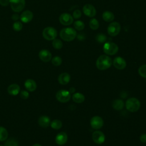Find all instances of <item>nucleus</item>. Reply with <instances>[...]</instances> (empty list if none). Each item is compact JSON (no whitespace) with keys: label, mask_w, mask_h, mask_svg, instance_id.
I'll list each match as a JSON object with an SVG mask.
<instances>
[{"label":"nucleus","mask_w":146,"mask_h":146,"mask_svg":"<svg viewBox=\"0 0 146 146\" xmlns=\"http://www.w3.org/2000/svg\"><path fill=\"white\" fill-rule=\"evenodd\" d=\"M112 65V60L106 55H102L98 57L96 61V66L99 70H106Z\"/></svg>","instance_id":"1"},{"label":"nucleus","mask_w":146,"mask_h":146,"mask_svg":"<svg viewBox=\"0 0 146 146\" xmlns=\"http://www.w3.org/2000/svg\"><path fill=\"white\" fill-rule=\"evenodd\" d=\"M60 36L63 40L70 42L76 38V32L74 29L71 27L63 28L60 31Z\"/></svg>","instance_id":"2"},{"label":"nucleus","mask_w":146,"mask_h":146,"mask_svg":"<svg viewBox=\"0 0 146 146\" xmlns=\"http://www.w3.org/2000/svg\"><path fill=\"white\" fill-rule=\"evenodd\" d=\"M125 107L129 112H136L140 107V102L136 98H130L125 102Z\"/></svg>","instance_id":"3"},{"label":"nucleus","mask_w":146,"mask_h":146,"mask_svg":"<svg viewBox=\"0 0 146 146\" xmlns=\"http://www.w3.org/2000/svg\"><path fill=\"white\" fill-rule=\"evenodd\" d=\"M103 49L104 53L107 55H113L117 52L119 47L115 43L108 42L104 43Z\"/></svg>","instance_id":"4"},{"label":"nucleus","mask_w":146,"mask_h":146,"mask_svg":"<svg viewBox=\"0 0 146 146\" xmlns=\"http://www.w3.org/2000/svg\"><path fill=\"white\" fill-rule=\"evenodd\" d=\"M42 35L45 39L53 40L57 36V31L52 27H47L43 30Z\"/></svg>","instance_id":"5"},{"label":"nucleus","mask_w":146,"mask_h":146,"mask_svg":"<svg viewBox=\"0 0 146 146\" xmlns=\"http://www.w3.org/2000/svg\"><path fill=\"white\" fill-rule=\"evenodd\" d=\"M121 30V26L117 22L111 23L107 27L108 34L111 36H115L119 34Z\"/></svg>","instance_id":"6"},{"label":"nucleus","mask_w":146,"mask_h":146,"mask_svg":"<svg viewBox=\"0 0 146 146\" xmlns=\"http://www.w3.org/2000/svg\"><path fill=\"white\" fill-rule=\"evenodd\" d=\"M56 98L61 103H66L70 100L71 94L67 90H60L56 92Z\"/></svg>","instance_id":"7"},{"label":"nucleus","mask_w":146,"mask_h":146,"mask_svg":"<svg viewBox=\"0 0 146 146\" xmlns=\"http://www.w3.org/2000/svg\"><path fill=\"white\" fill-rule=\"evenodd\" d=\"M10 5L13 11L20 12L25 7V0H10Z\"/></svg>","instance_id":"8"},{"label":"nucleus","mask_w":146,"mask_h":146,"mask_svg":"<svg viewBox=\"0 0 146 146\" xmlns=\"http://www.w3.org/2000/svg\"><path fill=\"white\" fill-rule=\"evenodd\" d=\"M103 120L99 116H94L90 120L91 126L95 129H100L103 127Z\"/></svg>","instance_id":"9"},{"label":"nucleus","mask_w":146,"mask_h":146,"mask_svg":"<svg viewBox=\"0 0 146 146\" xmlns=\"http://www.w3.org/2000/svg\"><path fill=\"white\" fill-rule=\"evenodd\" d=\"M92 139L96 144H102L104 142L106 137L103 132L100 131H95L92 133Z\"/></svg>","instance_id":"10"},{"label":"nucleus","mask_w":146,"mask_h":146,"mask_svg":"<svg viewBox=\"0 0 146 146\" xmlns=\"http://www.w3.org/2000/svg\"><path fill=\"white\" fill-rule=\"evenodd\" d=\"M59 22L61 24L64 26L70 25L74 21V18L72 15L68 13H63L62 14L59 18Z\"/></svg>","instance_id":"11"},{"label":"nucleus","mask_w":146,"mask_h":146,"mask_svg":"<svg viewBox=\"0 0 146 146\" xmlns=\"http://www.w3.org/2000/svg\"><path fill=\"white\" fill-rule=\"evenodd\" d=\"M83 11L86 15L91 18L95 16L96 14V10L95 7L91 4L85 5L83 7Z\"/></svg>","instance_id":"12"},{"label":"nucleus","mask_w":146,"mask_h":146,"mask_svg":"<svg viewBox=\"0 0 146 146\" xmlns=\"http://www.w3.org/2000/svg\"><path fill=\"white\" fill-rule=\"evenodd\" d=\"M113 66L118 70H123L127 66L126 61L124 58L120 56L116 57L112 62Z\"/></svg>","instance_id":"13"},{"label":"nucleus","mask_w":146,"mask_h":146,"mask_svg":"<svg viewBox=\"0 0 146 146\" xmlns=\"http://www.w3.org/2000/svg\"><path fill=\"white\" fill-rule=\"evenodd\" d=\"M39 57L42 61L44 62H48L51 59L52 55L48 50L43 49L39 51Z\"/></svg>","instance_id":"14"},{"label":"nucleus","mask_w":146,"mask_h":146,"mask_svg":"<svg viewBox=\"0 0 146 146\" xmlns=\"http://www.w3.org/2000/svg\"><path fill=\"white\" fill-rule=\"evenodd\" d=\"M68 139V136L64 132H59L55 137V142L59 145H62L66 144Z\"/></svg>","instance_id":"15"},{"label":"nucleus","mask_w":146,"mask_h":146,"mask_svg":"<svg viewBox=\"0 0 146 146\" xmlns=\"http://www.w3.org/2000/svg\"><path fill=\"white\" fill-rule=\"evenodd\" d=\"M33 18V13L30 10H25L23 11L20 16L21 21L25 23L30 22Z\"/></svg>","instance_id":"16"},{"label":"nucleus","mask_w":146,"mask_h":146,"mask_svg":"<svg viewBox=\"0 0 146 146\" xmlns=\"http://www.w3.org/2000/svg\"><path fill=\"white\" fill-rule=\"evenodd\" d=\"M70 75L67 72H63L58 76V82L62 85H66L68 84L70 80Z\"/></svg>","instance_id":"17"},{"label":"nucleus","mask_w":146,"mask_h":146,"mask_svg":"<svg viewBox=\"0 0 146 146\" xmlns=\"http://www.w3.org/2000/svg\"><path fill=\"white\" fill-rule=\"evenodd\" d=\"M50 119L48 116L46 115H43L39 117L38 119L39 125L43 128H47L50 124Z\"/></svg>","instance_id":"18"},{"label":"nucleus","mask_w":146,"mask_h":146,"mask_svg":"<svg viewBox=\"0 0 146 146\" xmlns=\"http://www.w3.org/2000/svg\"><path fill=\"white\" fill-rule=\"evenodd\" d=\"M25 87L28 91L32 92L36 90V83L34 80L28 79L25 82Z\"/></svg>","instance_id":"19"},{"label":"nucleus","mask_w":146,"mask_h":146,"mask_svg":"<svg viewBox=\"0 0 146 146\" xmlns=\"http://www.w3.org/2000/svg\"><path fill=\"white\" fill-rule=\"evenodd\" d=\"M20 91V87L17 84H11L7 88L8 93L13 96L18 95Z\"/></svg>","instance_id":"20"},{"label":"nucleus","mask_w":146,"mask_h":146,"mask_svg":"<svg viewBox=\"0 0 146 146\" xmlns=\"http://www.w3.org/2000/svg\"><path fill=\"white\" fill-rule=\"evenodd\" d=\"M72 100L76 103H82L85 100L84 95L80 92H75L72 96Z\"/></svg>","instance_id":"21"},{"label":"nucleus","mask_w":146,"mask_h":146,"mask_svg":"<svg viewBox=\"0 0 146 146\" xmlns=\"http://www.w3.org/2000/svg\"><path fill=\"white\" fill-rule=\"evenodd\" d=\"M112 107L117 111L121 110L124 108V102L121 99H115L113 101L112 104Z\"/></svg>","instance_id":"22"},{"label":"nucleus","mask_w":146,"mask_h":146,"mask_svg":"<svg viewBox=\"0 0 146 146\" xmlns=\"http://www.w3.org/2000/svg\"><path fill=\"white\" fill-rule=\"evenodd\" d=\"M114 17L115 16L110 11H106L102 14V18L103 20L108 22H112L114 19Z\"/></svg>","instance_id":"23"},{"label":"nucleus","mask_w":146,"mask_h":146,"mask_svg":"<svg viewBox=\"0 0 146 146\" xmlns=\"http://www.w3.org/2000/svg\"><path fill=\"white\" fill-rule=\"evenodd\" d=\"M8 137V132L3 127H0V141L6 140Z\"/></svg>","instance_id":"24"},{"label":"nucleus","mask_w":146,"mask_h":146,"mask_svg":"<svg viewBox=\"0 0 146 146\" xmlns=\"http://www.w3.org/2000/svg\"><path fill=\"white\" fill-rule=\"evenodd\" d=\"M50 126L54 129H59L62 127V123L60 120L55 119L50 123Z\"/></svg>","instance_id":"25"},{"label":"nucleus","mask_w":146,"mask_h":146,"mask_svg":"<svg viewBox=\"0 0 146 146\" xmlns=\"http://www.w3.org/2000/svg\"><path fill=\"white\" fill-rule=\"evenodd\" d=\"M90 27L94 30H97L99 27V23L98 21L95 18H91L89 22Z\"/></svg>","instance_id":"26"},{"label":"nucleus","mask_w":146,"mask_h":146,"mask_svg":"<svg viewBox=\"0 0 146 146\" xmlns=\"http://www.w3.org/2000/svg\"><path fill=\"white\" fill-rule=\"evenodd\" d=\"M74 27L76 30L82 31L84 28V23L82 21H76L74 23Z\"/></svg>","instance_id":"27"},{"label":"nucleus","mask_w":146,"mask_h":146,"mask_svg":"<svg viewBox=\"0 0 146 146\" xmlns=\"http://www.w3.org/2000/svg\"><path fill=\"white\" fill-rule=\"evenodd\" d=\"M52 44L53 47L57 50L60 49L63 47V43L59 39H54L52 41Z\"/></svg>","instance_id":"28"},{"label":"nucleus","mask_w":146,"mask_h":146,"mask_svg":"<svg viewBox=\"0 0 146 146\" xmlns=\"http://www.w3.org/2000/svg\"><path fill=\"white\" fill-rule=\"evenodd\" d=\"M5 146H18V143L15 139L13 138H10L6 141Z\"/></svg>","instance_id":"29"},{"label":"nucleus","mask_w":146,"mask_h":146,"mask_svg":"<svg viewBox=\"0 0 146 146\" xmlns=\"http://www.w3.org/2000/svg\"><path fill=\"white\" fill-rule=\"evenodd\" d=\"M52 64L55 66H59L62 63V59L60 56H55L51 60Z\"/></svg>","instance_id":"30"},{"label":"nucleus","mask_w":146,"mask_h":146,"mask_svg":"<svg viewBox=\"0 0 146 146\" xmlns=\"http://www.w3.org/2000/svg\"><path fill=\"white\" fill-rule=\"evenodd\" d=\"M96 40L100 43H104L107 40V36L103 34H98L95 37Z\"/></svg>","instance_id":"31"},{"label":"nucleus","mask_w":146,"mask_h":146,"mask_svg":"<svg viewBox=\"0 0 146 146\" xmlns=\"http://www.w3.org/2000/svg\"><path fill=\"white\" fill-rule=\"evenodd\" d=\"M139 74L143 78H146V64L141 66L138 70Z\"/></svg>","instance_id":"32"},{"label":"nucleus","mask_w":146,"mask_h":146,"mask_svg":"<svg viewBox=\"0 0 146 146\" xmlns=\"http://www.w3.org/2000/svg\"><path fill=\"white\" fill-rule=\"evenodd\" d=\"M23 25L21 22L16 21L13 25V29L15 31H19L22 29Z\"/></svg>","instance_id":"33"},{"label":"nucleus","mask_w":146,"mask_h":146,"mask_svg":"<svg viewBox=\"0 0 146 146\" xmlns=\"http://www.w3.org/2000/svg\"><path fill=\"white\" fill-rule=\"evenodd\" d=\"M82 16V13L79 10H75L73 13V18L79 19Z\"/></svg>","instance_id":"34"},{"label":"nucleus","mask_w":146,"mask_h":146,"mask_svg":"<svg viewBox=\"0 0 146 146\" xmlns=\"http://www.w3.org/2000/svg\"><path fill=\"white\" fill-rule=\"evenodd\" d=\"M20 96L21 98H22L23 99H26L29 97V94L27 91L23 90L21 92Z\"/></svg>","instance_id":"35"},{"label":"nucleus","mask_w":146,"mask_h":146,"mask_svg":"<svg viewBox=\"0 0 146 146\" xmlns=\"http://www.w3.org/2000/svg\"><path fill=\"white\" fill-rule=\"evenodd\" d=\"M10 3V0H0V5L3 6H6Z\"/></svg>","instance_id":"36"},{"label":"nucleus","mask_w":146,"mask_h":146,"mask_svg":"<svg viewBox=\"0 0 146 146\" xmlns=\"http://www.w3.org/2000/svg\"><path fill=\"white\" fill-rule=\"evenodd\" d=\"M140 140L142 143H146V133H143L140 136Z\"/></svg>","instance_id":"37"},{"label":"nucleus","mask_w":146,"mask_h":146,"mask_svg":"<svg viewBox=\"0 0 146 146\" xmlns=\"http://www.w3.org/2000/svg\"><path fill=\"white\" fill-rule=\"evenodd\" d=\"M19 15H18V14H13V15H12V17H11V18H12V19L13 20H14V21H17L18 19H19Z\"/></svg>","instance_id":"38"},{"label":"nucleus","mask_w":146,"mask_h":146,"mask_svg":"<svg viewBox=\"0 0 146 146\" xmlns=\"http://www.w3.org/2000/svg\"><path fill=\"white\" fill-rule=\"evenodd\" d=\"M75 88H74V87H71L70 88V91H69V92H70V93L71 94V93H74V92H75Z\"/></svg>","instance_id":"39"},{"label":"nucleus","mask_w":146,"mask_h":146,"mask_svg":"<svg viewBox=\"0 0 146 146\" xmlns=\"http://www.w3.org/2000/svg\"><path fill=\"white\" fill-rule=\"evenodd\" d=\"M33 146H42V145L39 144H34Z\"/></svg>","instance_id":"40"},{"label":"nucleus","mask_w":146,"mask_h":146,"mask_svg":"<svg viewBox=\"0 0 146 146\" xmlns=\"http://www.w3.org/2000/svg\"><path fill=\"white\" fill-rule=\"evenodd\" d=\"M0 146H3V145H0Z\"/></svg>","instance_id":"41"}]
</instances>
